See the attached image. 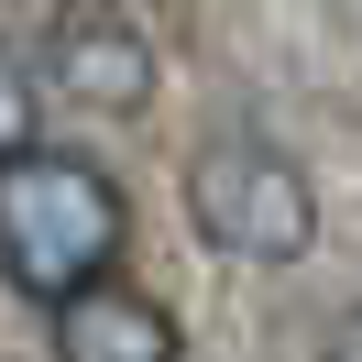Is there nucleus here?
<instances>
[{
  "label": "nucleus",
  "instance_id": "f03ea898",
  "mask_svg": "<svg viewBox=\"0 0 362 362\" xmlns=\"http://www.w3.org/2000/svg\"><path fill=\"white\" fill-rule=\"evenodd\" d=\"M187 220H198V242L230 252V264H296V252L318 242V198H308V176H296V154H274V143H252V132L198 143V165H187Z\"/></svg>",
  "mask_w": 362,
  "mask_h": 362
},
{
  "label": "nucleus",
  "instance_id": "39448f33",
  "mask_svg": "<svg viewBox=\"0 0 362 362\" xmlns=\"http://www.w3.org/2000/svg\"><path fill=\"white\" fill-rule=\"evenodd\" d=\"M33 154V77L0 55V165H23Z\"/></svg>",
  "mask_w": 362,
  "mask_h": 362
},
{
  "label": "nucleus",
  "instance_id": "7ed1b4c3",
  "mask_svg": "<svg viewBox=\"0 0 362 362\" xmlns=\"http://www.w3.org/2000/svg\"><path fill=\"white\" fill-rule=\"evenodd\" d=\"M45 66H55V88L88 99V110H143V99H154V45H143L132 11H55Z\"/></svg>",
  "mask_w": 362,
  "mask_h": 362
},
{
  "label": "nucleus",
  "instance_id": "423d86ee",
  "mask_svg": "<svg viewBox=\"0 0 362 362\" xmlns=\"http://www.w3.org/2000/svg\"><path fill=\"white\" fill-rule=\"evenodd\" d=\"M329 362H362V308H351V318L329 329Z\"/></svg>",
  "mask_w": 362,
  "mask_h": 362
},
{
  "label": "nucleus",
  "instance_id": "f257e3e1",
  "mask_svg": "<svg viewBox=\"0 0 362 362\" xmlns=\"http://www.w3.org/2000/svg\"><path fill=\"white\" fill-rule=\"evenodd\" d=\"M110 274H121V187L99 165L45 154V143L23 165H0V286L66 308Z\"/></svg>",
  "mask_w": 362,
  "mask_h": 362
},
{
  "label": "nucleus",
  "instance_id": "20e7f679",
  "mask_svg": "<svg viewBox=\"0 0 362 362\" xmlns=\"http://www.w3.org/2000/svg\"><path fill=\"white\" fill-rule=\"evenodd\" d=\"M55 362H176V318L132 274H110V286L55 308Z\"/></svg>",
  "mask_w": 362,
  "mask_h": 362
}]
</instances>
